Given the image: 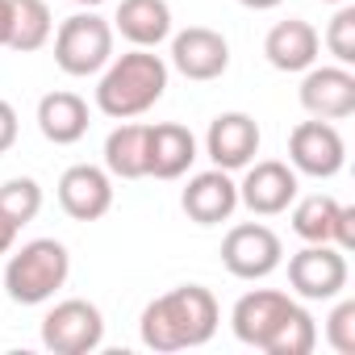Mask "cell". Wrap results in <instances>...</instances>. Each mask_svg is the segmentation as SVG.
Returning <instances> with one entry per match:
<instances>
[{
  "label": "cell",
  "mask_w": 355,
  "mask_h": 355,
  "mask_svg": "<svg viewBox=\"0 0 355 355\" xmlns=\"http://www.w3.org/2000/svg\"><path fill=\"white\" fill-rule=\"evenodd\" d=\"M318 51H322V38H318V30H313L309 21H301V17L276 21V26L268 30V38H263L268 63H272L276 71H288V76L309 71V67L318 63Z\"/></svg>",
  "instance_id": "17"
},
{
  "label": "cell",
  "mask_w": 355,
  "mask_h": 355,
  "mask_svg": "<svg viewBox=\"0 0 355 355\" xmlns=\"http://www.w3.org/2000/svg\"><path fill=\"white\" fill-rule=\"evenodd\" d=\"M259 121L251 113H218L205 130V155L214 159V167L222 171H243L255 155H259Z\"/></svg>",
  "instance_id": "14"
},
{
  "label": "cell",
  "mask_w": 355,
  "mask_h": 355,
  "mask_svg": "<svg viewBox=\"0 0 355 355\" xmlns=\"http://www.w3.org/2000/svg\"><path fill=\"white\" fill-rule=\"evenodd\" d=\"M167 76L171 67L163 63V55L130 46L125 55H113L109 67L101 71L96 84V109L113 121H130L142 117L146 109H155L167 92Z\"/></svg>",
  "instance_id": "2"
},
{
  "label": "cell",
  "mask_w": 355,
  "mask_h": 355,
  "mask_svg": "<svg viewBox=\"0 0 355 355\" xmlns=\"http://www.w3.org/2000/svg\"><path fill=\"white\" fill-rule=\"evenodd\" d=\"M222 309L218 297L205 284H180L163 297H155L142 318H138V334L150 351H184V347H205L218 334Z\"/></svg>",
  "instance_id": "1"
},
{
  "label": "cell",
  "mask_w": 355,
  "mask_h": 355,
  "mask_svg": "<svg viewBox=\"0 0 355 355\" xmlns=\"http://www.w3.org/2000/svg\"><path fill=\"white\" fill-rule=\"evenodd\" d=\"M13 142H17V109L9 101H0V155L13 150Z\"/></svg>",
  "instance_id": "28"
},
{
  "label": "cell",
  "mask_w": 355,
  "mask_h": 355,
  "mask_svg": "<svg viewBox=\"0 0 355 355\" xmlns=\"http://www.w3.org/2000/svg\"><path fill=\"white\" fill-rule=\"evenodd\" d=\"M113 34H121L130 46L155 51L159 42L171 38V5L167 0H121L113 17Z\"/></svg>",
  "instance_id": "18"
},
{
  "label": "cell",
  "mask_w": 355,
  "mask_h": 355,
  "mask_svg": "<svg viewBox=\"0 0 355 355\" xmlns=\"http://www.w3.org/2000/svg\"><path fill=\"white\" fill-rule=\"evenodd\" d=\"M0 214L17 226H30L42 214V184L34 175H13V180L0 184Z\"/></svg>",
  "instance_id": "24"
},
{
  "label": "cell",
  "mask_w": 355,
  "mask_h": 355,
  "mask_svg": "<svg viewBox=\"0 0 355 355\" xmlns=\"http://www.w3.org/2000/svg\"><path fill=\"white\" fill-rule=\"evenodd\" d=\"M239 180V205H247L255 218H276L297 201V171L280 159H251Z\"/></svg>",
  "instance_id": "9"
},
{
  "label": "cell",
  "mask_w": 355,
  "mask_h": 355,
  "mask_svg": "<svg viewBox=\"0 0 355 355\" xmlns=\"http://www.w3.org/2000/svg\"><path fill=\"white\" fill-rule=\"evenodd\" d=\"M338 251H351L355 247V205H343L338 209V222H334V239H330Z\"/></svg>",
  "instance_id": "27"
},
{
  "label": "cell",
  "mask_w": 355,
  "mask_h": 355,
  "mask_svg": "<svg viewBox=\"0 0 355 355\" xmlns=\"http://www.w3.org/2000/svg\"><path fill=\"white\" fill-rule=\"evenodd\" d=\"M243 9H255V13H268V9H276V5H284V0H239Z\"/></svg>",
  "instance_id": "30"
},
{
  "label": "cell",
  "mask_w": 355,
  "mask_h": 355,
  "mask_svg": "<svg viewBox=\"0 0 355 355\" xmlns=\"http://www.w3.org/2000/svg\"><path fill=\"white\" fill-rule=\"evenodd\" d=\"M338 301V297H334ZM326 343L338 351V355H355V301H338L326 318Z\"/></svg>",
  "instance_id": "26"
},
{
  "label": "cell",
  "mask_w": 355,
  "mask_h": 355,
  "mask_svg": "<svg viewBox=\"0 0 355 355\" xmlns=\"http://www.w3.org/2000/svg\"><path fill=\"white\" fill-rule=\"evenodd\" d=\"M284 263V243L272 226L263 222H243L230 226L222 239V268L234 280H268Z\"/></svg>",
  "instance_id": "5"
},
{
  "label": "cell",
  "mask_w": 355,
  "mask_h": 355,
  "mask_svg": "<svg viewBox=\"0 0 355 355\" xmlns=\"http://www.w3.org/2000/svg\"><path fill=\"white\" fill-rule=\"evenodd\" d=\"M171 67L193 84L222 80L230 67V42L209 26H189L180 34H171Z\"/></svg>",
  "instance_id": "10"
},
{
  "label": "cell",
  "mask_w": 355,
  "mask_h": 355,
  "mask_svg": "<svg viewBox=\"0 0 355 355\" xmlns=\"http://www.w3.org/2000/svg\"><path fill=\"white\" fill-rule=\"evenodd\" d=\"M322 5H347V0H322Z\"/></svg>",
  "instance_id": "32"
},
{
  "label": "cell",
  "mask_w": 355,
  "mask_h": 355,
  "mask_svg": "<svg viewBox=\"0 0 355 355\" xmlns=\"http://www.w3.org/2000/svg\"><path fill=\"white\" fill-rule=\"evenodd\" d=\"M59 205L71 222H101L113 209V175L96 163H76L59 175Z\"/></svg>",
  "instance_id": "11"
},
{
  "label": "cell",
  "mask_w": 355,
  "mask_h": 355,
  "mask_svg": "<svg viewBox=\"0 0 355 355\" xmlns=\"http://www.w3.org/2000/svg\"><path fill=\"white\" fill-rule=\"evenodd\" d=\"M347 163V142L334 121H301L288 134V167L297 175H313V180H330Z\"/></svg>",
  "instance_id": "8"
},
{
  "label": "cell",
  "mask_w": 355,
  "mask_h": 355,
  "mask_svg": "<svg viewBox=\"0 0 355 355\" xmlns=\"http://www.w3.org/2000/svg\"><path fill=\"white\" fill-rule=\"evenodd\" d=\"M101 343H105V313L84 297H67L42 318V347L55 355H88Z\"/></svg>",
  "instance_id": "6"
},
{
  "label": "cell",
  "mask_w": 355,
  "mask_h": 355,
  "mask_svg": "<svg viewBox=\"0 0 355 355\" xmlns=\"http://www.w3.org/2000/svg\"><path fill=\"white\" fill-rule=\"evenodd\" d=\"M88 125L92 121H88L84 96H76V92H46L38 101V130H42L46 142L71 146V142H80L88 134Z\"/></svg>",
  "instance_id": "19"
},
{
  "label": "cell",
  "mask_w": 355,
  "mask_h": 355,
  "mask_svg": "<svg viewBox=\"0 0 355 355\" xmlns=\"http://www.w3.org/2000/svg\"><path fill=\"white\" fill-rule=\"evenodd\" d=\"M293 305H297V301H293L288 293H276V288H251V293H243V297L234 301V309H230V330H234L239 343L263 351L268 338L276 334V326L284 322V313H288Z\"/></svg>",
  "instance_id": "15"
},
{
  "label": "cell",
  "mask_w": 355,
  "mask_h": 355,
  "mask_svg": "<svg viewBox=\"0 0 355 355\" xmlns=\"http://www.w3.org/2000/svg\"><path fill=\"white\" fill-rule=\"evenodd\" d=\"M67 5H80V9H96V5H105V0H67Z\"/></svg>",
  "instance_id": "31"
},
{
  "label": "cell",
  "mask_w": 355,
  "mask_h": 355,
  "mask_svg": "<svg viewBox=\"0 0 355 355\" xmlns=\"http://www.w3.org/2000/svg\"><path fill=\"white\" fill-rule=\"evenodd\" d=\"M301 109L309 117H322V121H343L355 113V76L351 67L334 63V67H309L301 71Z\"/></svg>",
  "instance_id": "12"
},
{
  "label": "cell",
  "mask_w": 355,
  "mask_h": 355,
  "mask_svg": "<svg viewBox=\"0 0 355 355\" xmlns=\"http://www.w3.org/2000/svg\"><path fill=\"white\" fill-rule=\"evenodd\" d=\"M180 209L197 226H222V222H230L234 209H239V180H234V171H222V167L197 171L193 180L184 184V193H180Z\"/></svg>",
  "instance_id": "13"
},
{
  "label": "cell",
  "mask_w": 355,
  "mask_h": 355,
  "mask_svg": "<svg viewBox=\"0 0 355 355\" xmlns=\"http://www.w3.org/2000/svg\"><path fill=\"white\" fill-rule=\"evenodd\" d=\"M322 42H326V51L334 55V63L355 67V5H351V0H347V5H338V13L330 17Z\"/></svg>",
  "instance_id": "25"
},
{
  "label": "cell",
  "mask_w": 355,
  "mask_h": 355,
  "mask_svg": "<svg viewBox=\"0 0 355 355\" xmlns=\"http://www.w3.org/2000/svg\"><path fill=\"white\" fill-rule=\"evenodd\" d=\"M347 251L334 243H305L288 259V284L301 301H334L347 288Z\"/></svg>",
  "instance_id": "7"
},
{
  "label": "cell",
  "mask_w": 355,
  "mask_h": 355,
  "mask_svg": "<svg viewBox=\"0 0 355 355\" xmlns=\"http://www.w3.org/2000/svg\"><path fill=\"white\" fill-rule=\"evenodd\" d=\"M146 130L138 121H121L105 138V171L113 180H142L146 175Z\"/></svg>",
  "instance_id": "20"
},
{
  "label": "cell",
  "mask_w": 355,
  "mask_h": 355,
  "mask_svg": "<svg viewBox=\"0 0 355 355\" xmlns=\"http://www.w3.org/2000/svg\"><path fill=\"white\" fill-rule=\"evenodd\" d=\"M197 163V138L180 121H159L146 130V175L155 180H180Z\"/></svg>",
  "instance_id": "16"
},
{
  "label": "cell",
  "mask_w": 355,
  "mask_h": 355,
  "mask_svg": "<svg viewBox=\"0 0 355 355\" xmlns=\"http://www.w3.org/2000/svg\"><path fill=\"white\" fill-rule=\"evenodd\" d=\"M113 21H105L101 13L84 9V13H71L67 21H59L55 30V63L63 76H76V80H88V76H101L113 59Z\"/></svg>",
  "instance_id": "4"
},
{
  "label": "cell",
  "mask_w": 355,
  "mask_h": 355,
  "mask_svg": "<svg viewBox=\"0 0 355 355\" xmlns=\"http://www.w3.org/2000/svg\"><path fill=\"white\" fill-rule=\"evenodd\" d=\"M71 276V255L59 239H34L21 251H9L5 293L17 305H46Z\"/></svg>",
  "instance_id": "3"
},
{
  "label": "cell",
  "mask_w": 355,
  "mask_h": 355,
  "mask_svg": "<svg viewBox=\"0 0 355 355\" xmlns=\"http://www.w3.org/2000/svg\"><path fill=\"white\" fill-rule=\"evenodd\" d=\"M17 234H21V226H17V222H9L5 214H0V255H9V251H13Z\"/></svg>",
  "instance_id": "29"
},
{
  "label": "cell",
  "mask_w": 355,
  "mask_h": 355,
  "mask_svg": "<svg viewBox=\"0 0 355 355\" xmlns=\"http://www.w3.org/2000/svg\"><path fill=\"white\" fill-rule=\"evenodd\" d=\"M313 347H318V322H313V313L305 305H293L263 351L268 355H309Z\"/></svg>",
  "instance_id": "23"
},
{
  "label": "cell",
  "mask_w": 355,
  "mask_h": 355,
  "mask_svg": "<svg viewBox=\"0 0 355 355\" xmlns=\"http://www.w3.org/2000/svg\"><path fill=\"white\" fill-rule=\"evenodd\" d=\"M338 209H343V201H334L330 193H309V197L293 201V234L305 243H330Z\"/></svg>",
  "instance_id": "22"
},
{
  "label": "cell",
  "mask_w": 355,
  "mask_h": 355,
  "mask_svg": "<svg viewBox=\"0 0 355 355\" xmlns=\"http://www.w3.org/2000/svg\"><path fill=\"white\" fill-rule=\"evenodd\" d=\"M55 34V17L46 0H13V21H9V51L17 55H34L51 42Z\"/></svg>",
  "instance_id": "21"
}]
</instances>
